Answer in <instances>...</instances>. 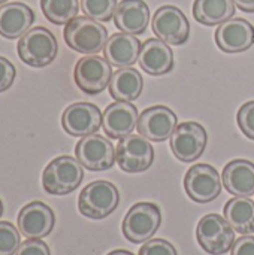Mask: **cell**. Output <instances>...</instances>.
Segmentation results:
<instances>
[{
  "instance_id": "7c38bea8",
  "label": "cell",
  "mask_w": 254,
  "mask_h": 255,
  "mask_svg": "<svg viewBox=\"0 0 254 255\" xmlns=\"http://www.w3.org/2000/svg\"><path fill=\"white\" fill-rule=\"evenodd\" d=\"M184 190L196 203H211L222 193L219 172L210 164H195L184 178Z\"/></svg>"
},
{
  "instance_id": "1f68e13d",
  "label": "cell",
  "mask_w": 254,
  "mask_h": 255,
  "mask_svg": "<svg viewBox=\"0 0 254 255\" xmlns=\"http://www.w3.org/2000/svg\"><path fill=\"white\" fill-rule=\"evenodd\" d=\"M15 75H16L15 66L7 58L0 57V93L10 88V85L13 84Z\"/></svg>"
},
{
  "instance_id": "2e32d148",
  "label": "cell",
  "mask_w": 254,
  "mask_h": 255,
  "mask_svg": "<svg viewBox=\"0 0 254 255\" xmlns=\"http://www.w3.org/2000/svg\"><path fill=\"white\" fill-rule=\"evenodd\" d=\"M16 223L19 233L27 239H42L52 232L55 217L43 202H31L19 211Z\"/></svg>"
},
{
  "instance_id": "e0dca14e",
  "label": "cell",
  "mask_w": 254,
  "mask_h": 255,
  "mask_svg": "<svg viewBox=\"0 0 254 255\" xmlns=\"http://www.w3.org/2000/svg\"><path fill=\"white\" fill-rule=\"evenodd\" d=\"M138 109L130 102H115L103 111L102 126L111 139H123L138 126Z\"/></svg>"
},
{
  "instance_id": "4dcf8cb0",
  "label": "cell",
  "mask_w": 254,
  "mask_h": 255,
  "mask_svg": "<svg viewBox=\"0 0 254 255\" xmlns=\"http://www.w3.org/2000/svg\"><path fill=\"white\" fill-rule=\"evenodd\" d=\"M15 255H51L48 245L40 239H27L18 248Z\"/></svg>"
},
{
  "instance_id": "cb8c5ba5",
  "label": "cell",
  "mask_w": 254,
  "mask_h": 255,
  "mask_svg": "<svg viewBox=\"0 0 254 255\" xmlns=\"http://www.w3.org/2000/svg\"><path fill=\"white\" fill-rule=\"evenodd\" d=\"M235 15L234 0H195L193 16L204 25H219Z\"/></svg>"
},
{
  "instance_id": "d590c367",
  "label": "cell",
  "mask_w": 254,
  "mask_h": 255,
  "mask_svg": "<svg viewBox=\"0 0 254 255\" xmlns=\"http://www.w3.org/2000/svg\"><path fill=\"white\" fill-rule=\"evenodd\" d=\"M1 214H3V203H1V200H0V217H1Z\"/></svg>"
},
{
  "instance_id": "8d00e7d4",
  "label": "cell",
  "mask_w": 254,
  "mask_h": 255,
  "mask_svg": "<svg viewBox=\"0 0 254 255\" xmlns=\"http://www.w3.org/2000/svg\"><path fill=\"white\" fill-rule=\"evenodd\" d=\"M6 1H7V0H0V4H4Z\"/></svg>"
},
{
  "instance_id": "5b68a950",
  "label": "cell",
  "mask_w": 254,
  "mask_h": 255,
  "mask_svg": "<svg viewBox=\"0 0 254 255\" xmlns=\"http://www.w3.org/2000/svg\"><path fill=\"white\" fill-rule=\"evenodd\" d=\"M162 224V214L157 205L139 202L133 205L123 220V235L132 244L148 242Z\"/></svg>"
},
{
  "instance_id": "6da1fadb",
  "label": "cell",
  "mask_w": 254,
  "mask_h": 255,
  "mask_svg": "<svg viewBox=\"0 0 254 255\" xmlns=\"http://www.w3.org/2000/svg\"><path fill=\"white\" fill-rule=\"evenodd\" d=\"M67 46L79 54L96 55L108 42V30L90 16H75L63 30Z\"/></svg>"
},
{
  "instance_id": "484cf974",
  "label": "cell",
  "mask_w": 254,
  "mask_h": 255,
  "mask_svg": "<svg viewBox=\"0 0 254 255\" xmlns=\"http://www.w3.org/2000/svg\"><path fill=\"white\" fill-rule=\"evenodd\" d=\"M40 9L45 18L55 24L63 25L72 21L79 10L78 0H40Z\"/></svg>"
},
{
  "instance_id": "5bb4252c",
  "label": "cell",
  "mask_w": 254,
  "mask_h": 255,
  "mask_svg": "<svg viewBox=\"0 0 254 255\" xmlns=\"http://www.w3.org/2000/svg\"><path fill=\"white\" fill-rule=\"evenodd\" d=\"M178 126L177 115L172 109L163 105L145 109L138 120V131L151 142H163L172 136Z\"/></svg>"
},
{
  "instance_id": "836d02e7",
  "label": "cell",
  "mask_w": 254,
  "mask_h": 255,
  "mask_svg": "<svg viewBox=\"0 0 254 255\" xmlns=\"http://www.w3.org/2000/svg\"><path fill=\"white\" fill-rule=\"evenodd\" d=\"M235 6H238L243 12H249L253 13L254 12V0H234Z\"/></svg>"
},
{
  "instance_id": "d6986e66",
  "label": "cell",
  "mask_w": 254,
  "mask_h": 255,
  "mask_svg": "<svg viewBox=\"0 0 254 255\" xmlns=\"http://www.w3.org/2000/svg\"><path fill=\"white\" fill-rule=\"evenodd\" d=\"M34 22V12L21 1H10L0 6V36L6 39L22 37Z\"/></svg>"
},
{
  "instance_id": "9c48e42d",
  "label": "cell",
  "mask_w": 254,
  "mask_h": 255,
  "mask_svg": "<svg viewBox=\"0 0 254 255\" xmlns=\"http://www.w3.org/2000/svg\"><path fill=\"white\" fill-rule=\"evenodd\" d=\"M115 157L118 166L126 173H141L154 163V148L141 134H129L120 139Z\"/></svg>"
},
{
  "instance_id": "277c9868",
  "label": "cell",
  "mask_w": 254,
  "mask_h": 255,
  "mask_svg": "<svg viewBox=\"0 0 254 255\" xmlns=\"http://www.w3.org/2000/svg\"><path fill=\"white\" fill-rule=\"evenodd\" d=\"M120 203V193L109 181H94L79 194L78 209L90 220H103L109 217Z\"/></svg>"
},
{
  "instance_id": "ba28073f",
  "label": "cell",
  "mask_w": 254,
  "mask_h": 255,
  "mask_svg": "<svg viewBox=\"0 0 254 255\" xmlns=\"http://www.w3.org/2000/svg\"><path fill=\"white\" fill-rule=\"evenodd\" d=\"M208 143V133L204 126L196 121H184L177 126L171 136V149L183 163H193L198 160Z\"/></svg>"
},
{
  "instance_id": "52a82bcc",
  "label": "cell",
  "mask_w": 254,
  "mask_h": 255,
  "mask_svg": "<svg viewBox=\"0 0 254 255\" xmlns=\"http://www.w3.org/2000/svg\"><path fill=\"white\" fill-rule=\"evenodd\" d=\"M112 66L105 57L85 55L78 60L73 70L75 84L78 88L90 96L102 93L111 82Z\"/></svg>"
},
{
  "instance_id": "8992f818",
  "label": "cell",
  "mask_w": 254,
  "mask_h": 255,
  "mask_svg": "<svg viewBox=\"0 0 254 255\" xmlns=\"http://www.w3.org/2000/svg\"><path fill=\"white\" fill-rule=\"evenodd\" d=\"M196 239L201 248L211 255L229 253L235 244V230L219 214L205 215L196 227Z\"/></svg>"
},
{
  "instance_id": "f546056e",
  "label": "cell",
  "mask_w": 254,
  "mask_h": 255,
  "mask_svg": "<svg viewBox=\"0 0 254 255\" xmlns=\"http://www.w3.org/2000/svg\"><path fill=\"white\" fill-rule=\"evenodd\" d=\"M139 255H178L175 247L165 239H150L139 250Z\"/></svg>"
},
{
  "instance_id": "44dd1931",
  "label": "cell",
  "mask_w": 254,
  "mask_h": 255,
  "mask_svg": "<svg viewBox=\"0 0 254 255\" xmlns=\"http://www.w3.org/2000/svg\"><path fill=\"white\" fill-rule=\"evenodd\" d=\"M141 46L142 45L139 39H136L133 34L121 31L112 34L108 39L103 48V55L111 66H115L118 69L132 67L139 60Z\"/></svg>"
},
{
  "instance_id": "8fae6325",
  "label": "cell",
  "mask_w": 254,
  "mask_h": 255,
  "mask_svg": "<svg viewBox=\"0 0 254 255\" xmlns=\"http://www.w3.org/2000/svg\"><path fill=\"white\" fill-rule=\"evenodd\" d=\"M154 34L168 45H183L190 36V22L184 12L172 4L159 7L153 16Z\"/></svg>"
},
{
  "instance_id": "e575fe53",
  "label": "cell",
  "mask_w": 254,
  "mask_h": 255,
  "mask_svg": "<svg viewBox=\"0 0 254 255\" xmlns=\"http://www.w3.org/2000/svg\"><path fill=\"white\" fill-rule=\"evenodd\" d=\"M106 255H135L130 251H126V250H115V251H111L109 254Z\"/></svg>"
},
{
  "instance_id": "30bf717a",
  "label": "cell",
  "mask_w": 254,
  "mask_h": 255,
  "mask_svg": "<svg viewBox=\"0 0 254 255\" xmlns=\"http://www.w3.org/2000/svg\"><path fill=\"white\" fill-rule=\"evenodd\" d=\"M76 160L91 172H103L114 166L115 149L109 139L100 134H88L82 137L75 146Z\"/></svg>"
},
{
  "instance_id": "4fadbf2b",
  "label": "cell",
  "mask_w": 254,
  "mask_h": 255,
  "mask_svg": "<svg viewBox=\"0 0 254 255\" xmlns=\"http://www.w3.org/2000/svg\"><path fill=\"white\" fill-rule=\"evenodd\" d=\"M103 114L100 109L87 102H78L67 106L61 115L63 130L73 137H85L97 133L102 126Z\"/></svg>"
},
{
  "instance_id": "d6a6232c",
  "label": "cell",
  "mask_w": 254,
  "mask_h": 255,
  "mask_svg": "<svg viewBox=\"0 0 254 255\" xmlns=\"http://www.w3.org/2000/svg\"><path fill=\"white\" fill-rule=\"evenodd\" d=\"M231 255H254V236L246 235L235 241Z\"/></svg>"
},
{
  "instance_id": "f1b7e54d",
  "label": "cell",
  "mask_w": 254,
  "mask_h": 255,
  "mask_svg": "<svg viewBox=\"0 0 254 255\" xmlns=\"http://www.w3.org/2000/svg\"><path fill=\"white\" fill-rule=\"evenodd\" d=\"M238 126L241 131L249 137L254 140V100L244 103L237 115Z\"/></svg>"
},
{
  "instance_id": "9a60e30c",
  "label": "cell",
  "mask_w": 254,
  "mask_h": 255,
  "mask_svg": "<svg viewBox=\"0 0 254 255\" xmlns=\"http://www.w3.org/2000/svg\"><path fill=\"white\" fill-rule=\"evenodd\" d=\"M214 37L223 52H244L254 45V25L244 18H231L217 27Z\"/></svg>"
},
{
  "instance_id": "7a4b0ae2",
  "label": "cell",
  "mask_w": 254,
  "mask_h": 255,
  "mask_svg": "<svg viewBox=\"0 0 254 255\" xmlns=\"http://www.w3.org/2000/svg\"><path fill=\"white\" fill-rule=\"evenodd\" d=\"M82 179V164L70 155H60L45 167L42 173V187L48 194L66 196L75 191Z\"/></svg>"
},
{
  "instance_id": "7402d4cb",
  "label": "cell",
  "mask_w": 254,
  "mask_h": 255,
  "mask_svg": "<svg viewBox=\"0 0 254 255\" xmlns=\"http://www.w3.org/2000/svg\"><path fill=\"white\" fill-rule=\"evenodd\" d=\"M223 184L235 197H250L254 194V163L249 160H234L223 169Z\"/></svg>"
},
{
  "instance_id": "ffe728a7",
  "label": "cell",
  "mask_w": 254,
  "mask_h": 255,
  "mask_svg": "<svg viewBox=\"0 0 254 255\" xmlns=\"http://www.w3.org/2000/svg\"><path fill=\"white\" fill-rule=\"evenodd\" d=\"M118 30L129 34H142L150 22V7L144 0H121L114 13Z\"/></svg>"
},
{
  "instance_id": "3957f363",
  "label": "cell",
  "mask_w": 254,
  "mask_h": 255,
  "mask_svg": "<svg viewBox=\"0 0 254 255\" xmlns=\"http://www.w3.org/2000/svg\"><path fill=\"white\" fill-rule=\"evenodd\" d=\"M18 57L22 63L31 67H45L51 64L58 52V43L52 31L45 27H33L16 45Z\"/></svg>"
},
{
  "instance_id": "ac0fdd59",
  "label": "cell",
  "mask_w": 254,
  "mask_h": 255,
  "mask_svg": "<svg viewBox=\"0 0 254 255\" xmlns=\"http://www.w3.org/2000/svg\"><path fill=\"white\" fill-rule=\"evenodd\" d=\"M138 61L147 75L162 76L174 69V52L162 39L150 37L142 43Z\"/></svg>"
},
{
  "instance_id": "d4e9b609",
  "label": "cell",
  "mask_w": 254,
  "mask_h": 255,
  "mask_svg": "<svg viewBox=\"0 0 254 255\" xmlns=\"http://www.w3.org/2000/svg\"><path fill=\"white\" fill-rule=\"evenodd\" d=\"M225 218L240 235H254V202L249 197H235L225 205Z\"/></svg>"
},
{
  "instance_id": "4316f807",
  "label": "cell",
  "mask_w": 254,
  "mask_h": 255,
  "mask_svg": "<svg viewBox=\"0 0 254 255\" xmlns=\"http://www.w3.org/2000/svg\"><path fill=\"white\" fill-rule=\"evenodd\" d=\"M117 4V0H81V9L84 15L103 22L114 16Z\"/></svg>"
},
{
  "instance_id": "83f0119b",
  "label": "cell",
  "mask_w": 254,
  "mask_h": 255,
  "mask_svg": "<svg viewBox=\"0 0 254 255\" xmlns=\"http://www.w3.org/2000/svg\"><path fill=\"white\" fill-rule=\"evenodd\" d=\"M21 245L18 229L7 223L0 221V255H13Z\"/></svg>"
},
{
  "instance_id": "603a6c76",
  "label": "cell",
  "mask_w": 254,
  "mask_h": 255,
  "mask_svg": "<svg viewBox=\"0 0 254 255\" xmlns=\"http://www.w3.org/2000/svg\"><path fill=\"white\" fill-rule=\"evenodd\" d=\"M144 90V78L133 67L118 69L109 82V94L117 102H135Z\"/></svg>"
}]
</instances>
